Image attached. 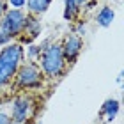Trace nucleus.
<instances>
[{"label": "nucleus", "instance_id": "nucleus-1", "mask_svg": "<svg viewBox=\"0 0 124 124\" xmlns=\"http://www.w3.org/2000/svg\"><path fill=\"white\" fill-rule=\"evenodd\" d=\"M25 57L23 46L18 43H9L0 50V89L9 85L21 66V60Z\"/></svg>", "mask_w": 124, "mask_h": 124}, {"label": "nucleus", "instance_id": "nucleus-2", "mask_svg": "<svg viewBox=\"0 0 124 124\" xmlns=\"http://www.w3.org/2000/svg\"><path fill=\"white\" fill-rule=\"evenodd\" d=\"M41 71L43 75H46L48 78H59L66 69V60L62 55V48L57 43H50L46 48L43 50L41 57Z\"/></svg>", "mask_w": 124, "mask_h": 124}, {"label": "nucleus", "instance_id": "nucleus-3", "mask_svg": "<svg viewBox=\"0 0 124 124\" xmlns=\"http://www.w3.org/2000/svg\"><path fill=\"white\" fill-rule=\"evenodd\" d=\"M16 80V87L20 89H37L43 85V71L36 62H27V64H21L18 67L14 75Z\"/></svg>", "mask_w": 124, "mask_h": 124}, {"label": "nucleus", "instance_id": "nucleus-4", "mask_svg": "<svg viewBox=\"0 0 124 124\" xmlns=\"http://www.w3.org/2000/svg\"><path fill=\"white\" fill-rule=\"evenodd\" d=\"M25 11L23 9H7L0 20V32H4L11 41L14 37H20L25 27Z\"/></svg>", "mask_w": 124, "mask_h": 124}, {"label": "nucleus", "instance_id": "nucleus-5", "mask_svg": "<svg viewBox=\"0 0 124 124\" xmlns=\"http://www.w3.org/2000/svg\"><path fill=\"white\" fill-rule=\"evenodd\" d=\"M60 48H62V55H64L66 64H75L78 55L82 53L83 41H82L80 36H76V34H67L64 37V43L60 44Z\"/></svg>", "mask_w": 124, "mask_h": 124}, {"label": "nucleus", "instance_id": "nucleus-6", "mask_svg": "<svg viewBox=\"0 0 124 124\" xmlns=\"http://www.w3.org/2000/svg\"><path fill=\"white\" fill-rule=\"evenodd\" d=\"M11 121L14 124H25L27 119H29L30 115V108H32V99L29 96H18L13 105H11Z\"/></svg>", "mask_w": 124, "mask_h": 124}, {"label": "nucleus", "instance_id": "nucleus-7", "mask_svg": "<svg viewBox=\"0 0 124 124\" xmlns=\"http://www.w3.org/2000/svg\"><path fill=\"white\" fill-rule=\"evenodd\" d=\"M41 32H43L41 20H39L37 16L27 14V18H25V27H23V32H21V34H25V36L21 37V39H23L25 43H32L36 37L41 36Z\"/></svg>", "mask_w": 124, "mask_h": 124}, {"label": "nucleus", "instance_id": "nucleus-8", "mask_svg": "<svg viewBox=\"0 0 124 124\" xmlns=\"http://www.w3.org/2000/svg\"><path fill=\"white\" fill-rule=\"evenodd\" d=\"M119 108H121V103L117 99H106L101 106V115L105 117V121L112 122L119 114Z\"/></svg>", "mask_w": 124, "mask_h": 124}, {"label": "nucleus", "instance_id": "nucleus-9", "mask_svg": "<svg viewBox=\"0 0 124 124\" xmlns=\"http://www.w3.org/2000/svg\"><path fill=\"white\" fill-rule=\"evenodd\" d=\"M114 18H115V11L110 7V5H103L98 14H96V21H98L99 27H103V29H106V27H110L112 23H114Z\"/></svg>", "mask_w": 124, "mask_h": 124}, {"label": "nucleus", "instance_id": "nucleus-10", "mask_svg": "<svg viewBox=\"0 0 124 124\" xmlns=\"http://www.w3.org/2000/svg\"><path fill=\"white\" fill-rule=\"evenodd\" d=\"M50 5H52V0H27L25 7L29 9L32 16H41L43 13L48 11Z\"/></svg>", "mask_w": 124, "mask_h": 124}, {"label": "nucleus", "instance_id": "nucleus-11", "mask_svg": "<svg viewBox=\"0 0 124 124\" xmlns=\"http://www.w3.org/2000/svg\"><path fill=\"white\" fill-rule=\"evenodd\" d=\"M82 5L78 0H64V20L73 21L76 18V14L80 13Z\"/></svg>", "mask_w": 124, "mask_h": 124}, {"label": "nucleus", "instance_id": "nucleus-12", "mask_svg": "<svg viewBox=\"0 0 124 124\" xmlns=\"http://www.w3.org/2000/svg\"><path fill=\"white\" fill-rule=\"evenodd\" d=\"M52 43L50 39H46L43 44H29L27 46V59H29L30 62H36V60H39V57H41V53H43V50L48 46V44Z\"/></svg>", "mask_w": 124, "mask_h": 124}, {"label": "nucleus", "instance_id": "nucleus-13", "mask_svg": "<svg viewBox=\"0 0 124 124\" xmlns=\"http://www.w3.org/2000/svg\"><path fill=\"white\" fill-rule=\"evenodd\" d=\"M73 34H76V36H80V37H83L87 34V27H85V23H83L82 20L75 25V32H73Z\"/></svg>", "mask_w": 124, "mask_h": 124}, {"label": "nucleus", "instance_id": "nucleus-14", "mask_svg": "<svg viewBox=\"0 0 124 124\" xmlns=\"http://www.w3.org/2000/svg\"><path fill=\"white\" fill-rule=\"evenodd\" d=\"M27 4V0H7V5H11V9H23Z\"/></svg>", "mask_w": 124, "mask_h": 124}, {"label": "nucleus", "instance_id": "nucleus-15", "mask_svg": "<svg viewBox=\"0 0 124 124\" xmlns=\"http://www.w3.org/2000/svg\"><path fill=\"white\" fill-rule=\"evenodd\" d=\"M0 124H11V117L4 112H0Z\"/></svg>", "mask_w": 124, "mask_h": 124}, {"label": "nucleus", "instance_id": "nucleus-16", "mask_svg": "<svg viewBox=\"0 0 124 124\" xmlns=\"http://www.w3.org/2000/svg\"><path fill=\"white\" fill-rule=\"evenodd\" d=\"M11 43V39L5 36L4 32H0V46H5V44H9Z\"/></svg>", "mask_w": 124, "mask_h": 124}, {"label": "nucleus", "instance_id": "nucleus-17", "mask_svg": "<svg viewBox=\"0 0 124 124\" xmlns=\"http://www.w3.org/2000/svg\"><path fill=\"white\" fill-rule=\"evenodd\" d=\"M5 11H7V4H5L4 0H0V20H2V16H4Z\"/></svg>", "mask_w": 124, "mask_h": 124}, {"label": "nucleus", "instance_id": "nucleus-18", "mask_svg": "<svg viewBox=\"0 0 124 124\" xmlns=\"http://www.w3.org/2000/svg\"><path fill=\"white\" fill-rule=\"evenodd\" d=\"M78 2H80V5H85V4L91 2V0H78Z\"/></svg>", "mask_w": 124, "mask_h": 124}, {"label": "nucleus", "instance_id": "nucleus-19", "mask_svg": "<svg viewBox=\"0 0 124 124\" xmlns=\"http://www.w3.org/2000/svg\"><path fill=\"white\" fill-rule=\"evenodd\" d=\"M117 82L122 83V73H119V76H117Z\"/></svg>", "mask_w": 124, "mask_h": 124}, {"label": "nucleus", "instance_id": "nucleus-20", "mask_svg": "<svg viewBox=\"0 0 124 124\" xmlns=\"http://www.w3.org/2000/svg\"><path fill=\"white\" fill-rule=\"evenodd\" d=\"M11 124H14V122H13V121H11Z\"/></svg>", "mask_w": 124, "mask_h": 124}]
</instances>
